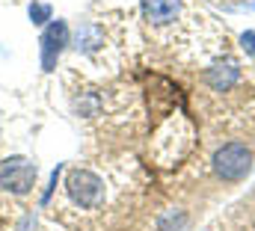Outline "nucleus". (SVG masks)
Here are the masks:
<instances>
[{
    "instance_id": "f257e3e1",
    "label": "nucleus",
    "mask_w": 255,
    "mask_h": 231,
    "mask_svg": "<svg viewBox=\"0 0 255 231\" xmlns=\"http://www.w3.org/2000/svg\"><path fill=\"white\" fill-rule=\"evenodd\" d=\"M253 169V151L244 142H226L214 154V172L223 181H241Z\"/></svg>"
},
{
    "instance_id": "f03ea898",
    "label": "nucleus",
    "mask_w": 255,
    "mask_h": 231,
    "mask_svg": "<svg viewBox=\"0 0 255 231\" xmlns=\"http://www.w3.org/2000/svg\"><path fill=\"white\" fill-rule=\"evenodd\" d=\"M65 190H68L71 202L86 208V211H92L104 202V181L89 169H71L68 181H65Z\"/></svg>"
},
{
    "instance_id": "7ed1b4c3",
    "label": "nucleus",
    "mask_w": 255,
    "mask_h": 231,
    "mask_svg": "<svg viewBox=\"0 0 255 231\" xmlns=\"http://www.w3.org/2000/svg\"><path fill=\"white\" fill-rule=\"evenodd\" d=\"M36 163L27 157H6L0 163V187L9 190L12 196H27L36 187Z\"/></svg>"
},
{
    "instance_id": "20e7f679",
    "label": "nucleus",
    "mask_w": 255,
    "mask_h": 231,
    "mask_svg": "<svg viewBox=\"0 0 255 231\" xmlns=\"http://www.w3.org/2000/svg\"><path fill=\"white\" fill-rule=\"evenodd\" d=\"M65 45H68V24L65 21H51L42 33V68L45 71L57 68V59H60Z\"/></svg>"
},
{
    "instance_id": "39448f33",
    "label": "nucleus",
    "mask_w": 255,
    "mask_h": 231,
    "mask_svg": "<svg viewBox=\"0 0 255 231\" xmlns=\"http://www.w3.org/2000/svg\"><path fill=\"white\" fill-rule=\"evenodd\" d=\"M181 0H142V15L151 24H172L178 18Z\"/></svg>"
},
{
    "instance_id": "423d86ee",
    "label": "nucleus",
    "mask_w": 255,
    "mask_h": 231,
    "mask_svg": "<svg viewBox=\"0 0 255 231\" xmlns=\"http://www.w3.org/2000/svg\"><path fill=\"white\" fill-rule=\"evenodd\" d=\"M205 80L217 89V92H229L238 80H241V68H238V62H223V65H214V68H208V74H205Z\"/></svg>"
},
{
    "instance_id": "0eeeda50",
    "label": "nucleus",
    "mask_w": 255,
    "mask_h": 231,
    "mask_svg": "<svg viewBox=\"0 0 255 231\" xmlns=\"http://www.w3.org/2000/svg\"><path fill=\"white\" fill-rule=\"evenodd\" d=\"M101 42H104V36H101V30H98L95 24H86V27H80V30H77V51L92 54Z\"/></svg>"
},
{
    "instance_id": "6e6552de",
    "label": "nucleus",
    "mask_w": 255,
    "mask_h": 231,
    "mask_svg": "<svg viewBox=\"0 0 255 231\" xmlns=\"http://www.w3.org/2000/svg\"><path fill=\"white\" fill-rule=\"evenodd\" d=\"M30 21H33V24L51 21V6H48V3H30Z\"/></svg>"
},
{
    "instance_id": "1a4fd4ad",
    "label": "nucleus",
    "mask_w": 255,
    "mask_h": 231,
    "mask_svg": "<svg viewBox=\"0 0 255 231\" xmlns=\"http://www.w3.org/2000/svg\"><path fill=\"white\" fill-rule=\"evenodd\" d=\"M241 45H244V51H247L250 57H255V33L253 30H247V33L241 36Z\"/></svg>"
}]
</instances>
